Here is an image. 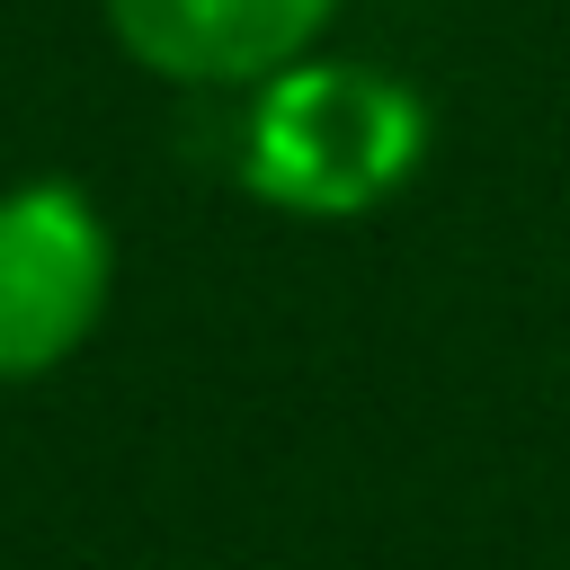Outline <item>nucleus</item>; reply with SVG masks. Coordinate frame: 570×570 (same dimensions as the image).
Listing matches in <instances>:
<instances>
[{"label": "nucleus", "mask_w": 570, "mask_h": 570, "mask_svg": "<svg viewBox=\"0 0 570 570\" xmlns=\"http://www.w3.org/2000/svg\"><path fill=\"white\" fill-rule=\"evenodd\" d=\"M116 294V232L80 178L0 187V383L71 365Z\"/></svg>", "instance_id": "2"}, {"label": "nucleus", "mask_w": 570, "mask_h": 570, "mask_svg": "<svg viewBox=\"0 0 570 570\" xmlns=\"http://www.w3.org/2000/svg\"><path fill=\"white\" fill-rule=\"evenodd\" d=\"M428 160V107L410 80L374 71V62H285L276 80H258V107L240 125V187L276 214H312V223H347L374 214L383 196L410 187V169Z\"/></svg>", "instance_id": "1"}, {"label": "nucleus", "mask_w": 570, "mask_h": 570, "mask_svg": "<svg viewBox=\"0 0 570 570\" xmlns=\"http://www.w3.org/2000/svg\"><path fill=\"white\" fill-rule=\"evenodd\" d=\"M338 0H107L116 45L178 89H258L312 53Z\"/></svg>", "instance_id": "3"}]
</instances>
